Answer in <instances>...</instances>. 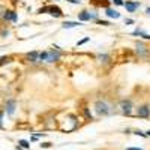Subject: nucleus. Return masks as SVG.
<instances>
[{
	"instance_id": "1",
	"label": "nucleus",
	"mask_w": 150,
	"mask_h": 150,
	"mask_svg": "<svg viewBox=\"0 0 150 150\" xmlns=\"http://www.w3.org/2000/svg\"><path fill=\"white\" fill-rule=\"evenodd\" d=\"M93 110H95V112H96V116H99V117L110 116L111 112H112L111 105H110L107 101H104V99H98V101H95Z\"/></svg>"
},
{
	"instance_id": "2",
	"label": "nucleus",
	"mask_w": 150,
	"mask_h": 150,
	"mask_svg": "<svg viewBox=\"0 0 150 150\" xmlns=\"http://www.w3.org/2000/svg\"><path fill=\"white\" fill-rule=\"evenodd\" d=\"M119 110L123 116H132L134 114V102H132V99L129 98H125V99H120V102H119Z\"/></svg>"
},
{
	"instance_id": "3",
	"label": "nucleus",
	"mask_w": 150,
	"mask_h": 150,
	"mask_svg": "<svg viewBox=\"0 0 150 150\" xmlns=\"http://www.w3.org/2000/svg\"><path fill=\"white\" fill-rule=\"evenodd\" d=\"M99 18H98V14L96 12H90V11H81V12H78V21L80 23H83V21H98Z\"/></svg>"
},
{
	"instance_id": "4",
	"label": "nucleus",
	"mask_w": 150,
	"mask_h": 150,
	"mask_svg": "<svg viewBox=\"0 0 150 150\" xmlns=\"http://www.w3.org/2000/svg\"><path fill=\"white\" fill-rule=\"evenodd\" d=\"M135 53H137V56H138V57L146 59V57H149V54H150V48H149L144 42L138 41V42L135 44Z\"/></svg>"
},
{
	"instance_id": "5",
	"label": "nucleus",
	"mask_w": 150,
	"mask_h": 150,
	"mask_svg": "<svg viewBox=\"0 0 150 150\" xmlns=\"http://www.w3.org/2000/svg\"><path fill=\"white\" fill-rule=\"evenodd\" d=\"M135 114H137V117H140V119H149L150 117V105L149 104L140 105L138 108L135 110Z\"/></svg>"
},
{
	"instance_id": "6",
	"label": "nucleus",
	"mask_w": 150,
	"mask_h": 150,
	"mask_svg": "<svg viewBox=\"0 0 150 150\" xmlns=\"http://www.w3.org/2000/svg\"><path fill=\"white\" fill-rule=\"evenodd\" d=\"M140 6H141V3L137 2V0H125V5H123V8L126 9V12H135Z\"/></svg>"
},
{
	"instance_id": "7",
	"label": "nucleus",
	"mask_w": 150,
	"mask_h": 150,
	"mask_svg": "<svg viewBox=\"0 0 150 150\" xmlns=\"http://www.w3.org/2000/svg\"><path fill=\"white\" fill-rule=\"evenodd\" d=\"M48 14H51L54 18H63L65 17V14L62 12V9L59 6H56V5H50L48 6Z\"/></svg>"
},
{
	"instance_id": "8",
	"label": "nucleus",
	"mask_w": 150,
	"mask_h": 150,
	"mask_svg": "<svg viewBox=\"0 0 150 150\" xmlns=\"http://www.w3.org/2000/svg\"><path fill=\"white\" fill-rule=\"evenodd\" d=\"M105 17H107V18H111V20H119L122 15H120L119 11L112 9V8H107V9H105Z\"/></svg>"
},
{
	"instance_id": "9",
	"label": "nucleus",
	"mask_w": 150,
	"mask_h": 150,
	"mask_svg": "<svg viewBox=\"0 0 150 150\" xmlns=\"http://www.w3.org/2000/svg\"><path fill=\"white\" fill-rule=\"evenodd\" d=\"M15 107H17V102L14 101V99H9V101L6 102V114L12 116L15 112Z\"/></svg>"
},
{
	"instance_id": "10",
	"label": "nucleus",
	"mask_w": 150,
	"mask_h": 150,
	"mask_svg": "<svg viewBox=\"0 0 150 150\" xmlns=\"http://www.w3.org/2000/svg\"><path fill=\"white\" fill-rule=\"evenodd\" d=\"M98 62H99L101 65H108L110 62H111V56L107 54V53H104V54H98Z\"/></svg>"
},
{
	"instance_id": "11",
	"label": "nucleus",
	"mask_w": 150,
	"mask_h": 150,
	"mask_svg": "<svg viewBox=\"0 0 150 150\" xmlns=\"http://www.w3.org/2000/svg\"><path fill=\"white\" fill-rule=\"evenodd\" d=\"M81 23L77 20V21H65L62 24V29H74V27H80Z\"/></svg>"
},
{
	"instance_id": "12",
	"label": "nucleus",
	"mask_w": 150,
	"mask_h": 150,
	"mask_svg": "<svg viewBox=\"0 0 150 150\" xmlns=\"http://www.w3.org/2000/svg\"><path fill=\"white\" fill-rule=\"evenodd\" d=\"M3 18L5 20H9V21H14V23L18 20V17H17V14H15L14 11H6L5 14H3Z\"/></svg>"
},
{
	"instance_id": "13",
	"label": "nucleus",
	"mask_w": 150,
	"mask_h": 150,
	"mask_svg": "<svg viewBox=\"0 0 150 150\" xmlns=\"http://www.w3.org/2000/svg\"><path fill=\"white\" fill-rule=\"evenodd\" d=\"M132 36H141L143 39L150 41V33H146V32H144V30H141V29H137V30L132 33Z\"/></svg>"
},
{
	"instance_id": "14",
	"label": "nucleus",
	"mask_w": 150,
	"mask_h": 150,
	"mask_svg": "<svg viewBox=\"0 0 150 150\" xmlns=\"http://www.w3.org/2000/svg\"><path fill=\"white\" fill-rule=\"evenodd\" d=\"M27 59L29 62H39V51H32V53H27Z\"/></svg>"
},
{
	"instance_id": "15",
	"label": "nucleus",
	"mask_w": 150,
	"mask_h": 150,
	"mask_svg": "<svg viewBox=\"0 0 150 150\" xmlns=\"http://www.w3.org/2000/svg\"><path fill=\"white\" fill-rule=\"evenodd\" d=\"M18 144H20V147H23V149H30V141H27V140H20Z\"/></svg>"
},
{
	"instance_id": "16",
	"label": "nucleus",
	"mask_w": 150,
	"mask_h": 150,
	"mask_svg": "<svg viewBox=\"0 0 150 150\" xmlns=\"http://www.w3.org/2000/svg\"><path fill=\"white\" fill-rule=\"evenodd\" d=\"M47 56H48V50L47 51H41L39 53V62H47Z\"/></svg>"
},
{
	"instance_id": "17",
	"label": "nucleus",
	"mask_w": 150,
	"mask_h": 150,
	"mask_svg": "<svg viewBox=\"0 0 150 150\" xmlns=\"http://www.w3.org/2000/svg\"><path fill=\"white\" fill-rule=\"evenodd\" d=\"M96 24H99V26H105V27H107V26H111V23L107 21V20H98Z\"/></svg>"
},
{
	"instance_id": "18",
	"label": "nucleus",
	"mask_w": 150,
	"mask_h": 150,
	"mask_svg": "<svg viewBox=\"0 0 150 150\" xmlns=\"http://www.w3.org/2000/svg\"><path fill=\"white\" fill-rule=\"evenodd\" d=\"M83 111H84V114H86L87 119H89V120H93V116H92V112L89 111V108L86 107V108H83Z\"/></svg>"
},
{
	"instance_id": "19",
	"label": "nucleus",
	"mask_w": 150,
	"mask_h": 150,
	"mask_svg": "<svg viewBox=\"0 0 150 150\" xmlns=\"http://www.w3.org/2000/svg\"><path fill=\"white\" fill-rule=\"evenodd\" d=\"M111 3L114 6H123L125 5V0H111Z\"/></svg>"
},
{
	"instance_id": "20",
	"label": "nucleus",
	"mask_w": 150,
	"mask_h": 150,
	"mask_svg": "<svg viewBox=\"0 0 150 150\" xmlns=\"http://www.w3.org/2000/svg\"><path fill=\"white\" fill-rule=\"evenodd\" d=\"M89 41H90V38L87 36V38H84V39H81V41L77 42V47H80V45H83V44H86V42H89Z\"/></svg>"
},
{
	"instance_id": "21",
	"label": "nucleus",
	"mask_w": 150,
	"mask_h": 150,
	"mask_svg": "<svg viewBox=\"0 0 150 150\" xmlns=\"http://www.w3.org/2000/svg\"><path fill=\"white\" fill-rule=\"evenodd\" d=\"M134 134H135V135H138V137H143V138H147V137H146V132H143V131H140V129H137Z\"/></svg>"
},
{
	"instance_id": "22",
	"label": "nucleus",
	"mask_w": 150,
	"mask_h": 150,
	"mask_svg": "<svg viewBox=\"0 0 150 150\" xmlns=\"http://www.w3.org/2000/svg\"><path fill=\"white\" fill-rule=\"evenodd\" d=\"M125 24H126V26H132V24H135V21L132 18H125Z\"/></svg>"
},
{
	"instance_id": "23",
	"label": "nucleus",
	"mask_w": 150,
	"mask_h": 150,
	"mask_svg": "<svg viewBox=\"0 0 150 150\" xmlns=\"http://www.w3.org/2000/svg\"><path fill=\"white\" fill-rule=\"evenodd\" d=\"M66 2L71 5H81V0H66Z\"/></svg>"
},
{
	"instance_id": "24",
	"label": "nucleus",
	"mask_w": 150,
	"mask_h": 150,
	"mask_svg": "<svg viewBox=\"0 0 150 150\" xmlns=\"http://www.w3.org/2000/svg\"><path fill=\"white\" fill-rule=\"evenodd\" d=\"M41 147L42 149H50V147H53V143H42Z\"/></svg>"
},
{
	"instance_id": "25",
	"label": "nucleus",
	"mask_w": 150,
	"mask_h": 150,
	"mask_svg": "<svg viewBox=\"0 0 150 150\" xmlns=\"http://www.w3.org/2000/svg\"><path fill=\"white\" fill-rule=\"evenodd\" d=\"M3 111H0V128H2V125H3Z\"/></svg>"
},
{
	"instance_id": "26",
	"label": "nucleus",
	"mask_w": 150,
	"mask_h": 150,
	"mask_svg": "<svg viewBox=\"0 0 150 150\" xmlns=\"http://www.w3.org/2000/svg\"><path fill=\"white\" fill-rule=\"evenodd\" d=\"M126 150H143L141 147H128Z\"/></svg>"
},
{
	"instance_id": "27",
	"label": "nucleus",
	"mask_w": 150,
	"mask_h": 150,
	"mask_svg": "<svg viewBox=\"0 0 150 150\" xmlns=\"http://www.w3.org/2000/svg\"><path fill=\"white\" fill-rule=\"evenodd\" d=\"M146 14H147V15H150V6H149V8H146Z\"/></svg>"
},
{
	"instance_id": "28",
	"label": "nucleus",
	"mask_w": 150,
	"mask_h": 150,
	"mask_svg": "<svg viewBox=\"0 0 150 150\" xmlns=\"http://www.w3.org/2000/svg\"><path fill=\"white\" fill-rule=\"evenodd\" d=\"M146 137H147V138H150V129H149V131H146Z\"/></svg>"
},
{
	"instance_id": "29",
	"label": "nucleus",
	"mask_w": 150,
	"mask_h": 150,
	"mask_svg": "<svg viewBox=\"0 0 150 150\" xmlns=\"http://www.w3.org/2000/svg\"><path fill=\"white\" fill-rule=\"evenodd\" d=\"M102 2H105V0H102Z\"/></svg>"
}]
</instances>
